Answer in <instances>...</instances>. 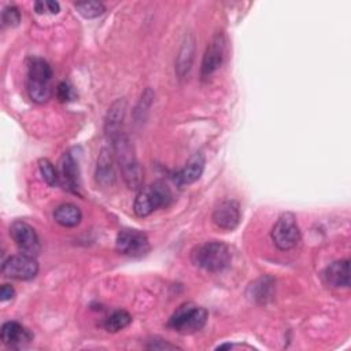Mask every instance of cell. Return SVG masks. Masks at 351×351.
<instances>
[{"mask_svg":"<svg viewBox=\"0 0 351 351\" xmlns=\"http://www.w3.org/2000/svg\"><path fill=\"white\" fill-rule=\"evenodd\" d=\"M111 141L115 149L117 160L123 177V181L126 182L129 189L140 191L143 188V170L140 167V163L137 162V158L134 155L133 145L129 137L121 133Z\"/></svg>","mask_w":351,"mask_h":351,"instance_id":"obj_1","label":"cell"},{"mask_svg":"<svg viewBox=\"0 0 351 351\" xmlns=\"http://www.w3.org/2000/svg\"><path fill=\"white\" fill-rule=\"evenodd\" d=\"M52 69L43 58H32L27 64V93L34 103H45L52 96Z\"/></svg>","mask_w":351,"mask_h":351,"instance_id":"obj_2","label":"cell"},{"mask_svg":"<svg viewBox=\"0 0 351 351\" xmlns=\"http://www.w3.org/2000/svg\"><path fill=\"white\" fill-rule=\"evenodd\" d=\"M230 251L221 241H207L192 251V262L211 273L226 269L230 263Z\"/></svg>","mask_w":351,"mask_h":351,"instance_id":"obj_3","label":"cell"},{"mask_svg":"<svg viewBox=\"0 0 351 351\" xmlns=\"http://www.w3.org/2000/svg\"><path fill=\"white\" fill-rule=\"evenodd\" d=\"M208 313L204 307L184 303L170 317L167 326L181 335H192L199 332L207 322Z\"/></svg>","mask_w":351,"mask_h":351,"instance_id":"obj_4","label":"cell"},{"mask_svg":"<svg viewBox=\"0 0 351 351\" xmlns=\"http://www.w3.org/2000/svg\"><path fill=\"white\" fill-rule=\"evenodd\" d=\"M170 200V188L163 181H155L138 191L133 204V211L137 217H147L155 210L167 206Z\"/></svg>","mask_w":351,"mask_h":351,"instance_id":"obj_5","label":"cell"},{"mask_svg":"<svg viewBox=\"0 0 351 351\" xmlns=\"http://www.w3.org/2000/svg\"><path fill=\"white\" fill-rule=\"evenodd\" d=\"M271 240L281 251L295 248L300 241V229L292 213H282L271 229Z\"/></svg>","mask_w":351,"mask_h":351,"instance_id":"obj_6","label":"cell"},{"mask_svg":"<svg viewBox=\"0 0 351 351\" xmlns=\"http://www.w3.org/2000/svg\"><path fill=\"white\" fill-rule=\"evenodd\" d=\"M115 245L121 254L132 258L144 256L151 248L145 233L137 229H121L117 234Z\"/></svg>","mask_w":351,"mask_h":351,"instance_id":"obj_7","label":"cell"},{"mask_svg":"<svg viewBox=\"0 0 351 351\" xmlns=\"http://www.w3.org/2000/svg\"><path fill=\"white\" fill-rule=\"evenodd\" d=\"M10 236L16 244L21 254L34 256V258L38 255L41 250L40 239L36 230L33 229V226H30L27 222L19 221V219L14 221L10 226Z\"/></svg>","mask_w":351,"mask_h":351,"instance_id":"obj_8","label":"cell"},{"mask_svg":"<svg viewBox=\"0 0 351 351\" xmlns=\"http://www.w3.org/2000/svg\"><path fill=\"white\" fill-rule=\"evenodd\" d=\"M1 273L7 278L12 280H32L38 273V263L34 256H29L25 254L12 255L3 262Z\"/></svg>","mask_w":351,"mask_h":351,"instance_id":"obj_9","label":"cell"},{"mask_svg":"<svg viewBox=\"0 0 351 351\" xmlns=\"http://www.w3.org/2000/svg\"><path fill=\"white\" fill-rule=\"evenodd\" d=\"M225 45H226V41H225L223 33L219 32L211 38L202 60V69H200L202 78L211 77L221 67L225 58Z\"/></svg>","mask_w":351,"mask_h":351,"instance_id":"obj_10","label":"cell"},{"mask_svg":"<svg viewBox=\"0 0 351 351\" xmlns=\"http://www.w3.org/2000/svg\"><path fill=\"white\" fill-rule=\"evenodd\" d=\"M211 218L217 228L223 230H233L239 226L241 219L240 206L233 199L223 200L214 208Z\"/></svg>","mask_w":351,"mask_h":351,"instance_id":"obj_11","label":"cell"},{"mask_svg":"<svg viewBox=\"0 0 351 351\" xmlns=\"http://www.w3.org/2000/svg\"><path fill=\"white\" fill-rule=\"evenodd\" d=\"M59 182L70 192L80 193V170L74 156L64 152L59 162Z\"/></svg>","mask_w":351,"mask_h":351,"instance_id":"obj_12","label":"cell"},{"mask_svg":"<svg viewBox=\"0 0 351 351\" xmlns=\"http://www.w3.org/2000/svg\"><path fill=\"white\" fill-rule=\"evenodd\" d=\"M1 341L11 348H21L33 340V333L15 321H8L1 326Z\"/></svg>","mask_w":351,"mask_h":351,"instance_id":"obj_13","label":"cell"},{"mask_svg":"<svg viewBox=\"0 0 351 351\" xmlns=\"http://www.w3.org/2000/svg\"><path fill=\"white\" fill-rule=\"evenodd\" d=\"M325 281L335 288H348L350 285V261L340 259L330 263L324 271Z\"/></svg>","mask_w":351,"mask_h":351,"instance_id":"obj_14","label":"cell"},{"mask_svg":"<svg viewBox=\"0 0 351 351\" xmlns=\"http://www.w3.org/2000/svg\"><path fill=\"white\" fill-rule=\"evenodd\" d=\"M125 110H126V103L123 99L114 101L112 106L108 108V112L104 121V130L110 140L115 138L118 134L122 133L121 126H122Z\"/></svg>","mask_w":351,"mask_h":351,"instance_id":"obj_15","label":"cell"},{"mask_svg":"<svg viewBox=\"0 0 351 351\" xmlns=\"http://www.w3.org/2000/svg\"><path fill=\"white\" fill-rule=\"evenodd\" d=\"M203 170H204V158L202 154H195L186 160L185 166L177 173V181L181 185L192 184L200 178V176L203 174Z\"/></svg>","mask_w":351,"mask_h":351,"instance_id":"obj_16","label":"cell"},{"mask_svg":"<svg viewBox=\"0 0 351 351\" xmlns=\"http://www.w3.org/2000/svg\"><path fill=\"white\" fill-rule=\"evenodd\" d=\"M53 219L63 228H74L80 225L82 219V213L78 206L73 203H63L55 208Z\"/></svg>","mask_w":351,"mask_h":351,"instance_id":"obj_17","label":"cell"},{"mask_svg":"<svg viewBox=\"0 0 351 351\" xmlns=\"http://www.w3.org/2000/svg\"><path fill=\"white\" fill-rule=\"evenodd\" d=\"M115 180L114 166H112V156L110 149L103 148L100 151V155L97 158V166H96V181L101 185H111Z\"/></svg>","mask_w":351,"mask_h":351,"instance_id":"obj_18","label":"cell"},{"mask_svg":"<svg viewBox=\"0 0 351 351\" xmlns=\"http://www.w3.org/2000/svg\"><path fill=\"white\" fill-rule=\"evenodd\" d=\"M193 52H195V45H193V37L189 34L185 37V41L182 43L181 45V49H180V53L177 56V64H176V69H177V73L180 77L185 75L189 69H191V64H192V60H193Z\"/></svg>","mask_w":351,"mask_h":351,"instance_id":"obj_19","label":"cell"},{"mask_svg":"<svg viewBox=\"0 0 351 351\" xmlns=\"http://www.w3.org/2000/svg\"><path fill=\"white\" fill-rule=\"evenodd\" d=\"M132 322V315L125 310H115L104 319V328L107 332L115 333L125 329Z\"/></svg>","mask_w":351,"mask_h":351,"instance_id":"obj_20","label":"cell"},{"mask_svg":"<svg viewBox=\"0 0 351 351\" xmlns=\"http://www.w3.org/2000/svg\"><path fill=\"white\" fill-rule=\"evenodd\" d=\"M75 8L78 10V12L84 16V18H97L100 15L104 14L106 7L103 3L100 1H81V3H75Z\"/></svg>","mask_w":351,"mask_h":351,"instance_id":"obj_21","label":"cell"},{"mask_svg":"<svg viewBox=\"0 0 351 351\" xmlns=\"http://www.w3.org/2000/svg\"><path fill=\"white\" fill-rule=\"evenodd\" d=\"M38 170L43 176V180L49 185V186H55L59 182V173L56 171V169L53 167L52 162L43 158L38 160Z\"/></svg>","mask_w":351,"mask_h":351,"instance_id":"obj_22","label":"cell"},{"mask_svg":"<svg viewBox=\"0 0 351 351\" xmlns=\"http://www.w3.org/2000/svg\"><path fill=\"white\" fill-rule=\"evenodd\" d=\"M269 281V278L267 277H265V278H261V280H258L256 282H254V285L251 284V289H254V292H252V298L254 299H259L261 302H263L266 298H269V295H270V289H271V282H267Z\"/></svg>","mask_w":351,"mask_h":351,"instance_id":"obj_23","label":"cell"},{"mask_svg":"<svg viewBox=\"0 0 351 351\" xmlns=\"http://www.w3.org/2000/svg\"><path fill=\"white\" fill-rule=\"evenodd\" d=\"M1 21L7 26H18L21 22V11L15 5H7L1 12Z\"/></svg>","mask_w":351,"mask_h":351,"instance_id":"obj_24","label":"cell"},{"mask_svg":"<svg viewBox=\"0 0 351 351\" xmlns=\"http://www.w3.org/2000/svg\"><path fill=\"white\" fill-rule=\"evenodd\" d=\"M56 96L60 101H69L74 97V90H73V86L67 82H60L56 88Z\"/></svg>","mask_w":351,"mask_h":351,"instance_id":"obj_25","label":"cell"},{"mask_svg":"<svg viewBox=\"0 0 351 351\" xmlns=\"http://www.w3.org/2000/svg\"><path fill=\"white\" fill-rule=\"evenodd\" d=\"M15 296V289L12 288V285L10 284H3L1 285V289H0V299L1 302H5V300H10Z\"/></svg>","mask_w":351,"mask_h":351,"instance_id":"obj_26","label":"cell"},{"mask_svg":"<svg viewBox=\"0 0 351 351\" xmlns=\"http://www.w3.org/2000/svg\"><path fill=\"white\" fill-rule=\"evenodd\" d=\"M45 8H47V11H49L51 14H58L59 10H60L59 3H58V1H51V0L45 1Z\"/></svg>","mask_w":351,"mask_h":351,"instance_id":"obj_27","label":"cell"}]
</instances>
